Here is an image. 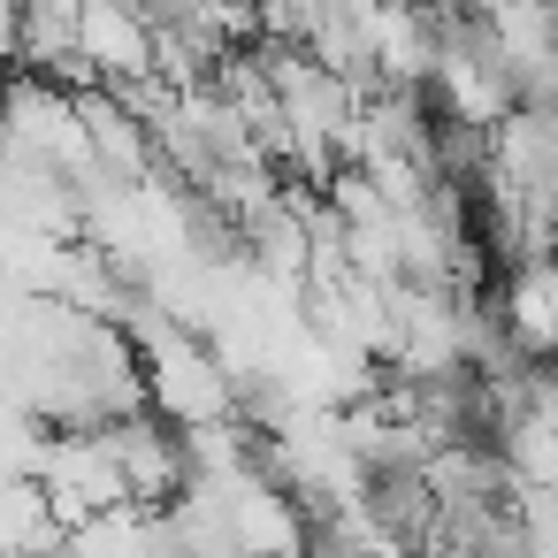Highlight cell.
<instances>
[{
	"label": "cell",
	"mask_w": 558,
	"mask_h": 558,
	"mask_svg": "<svg viewBox=\"0 0 558 558\" xmlns=\"http://www.w3.org/2000/svg\"><path fill=\"white\" fill-rule=\"evenodd\" d=\"M77 54H93V70L108 85H131L146 62H154V32L123 9V0H93L85 9V32H77Z\"/></svg>",
	"instance_id": "cell-1"
},
{
	"label": "cell",
	"mask_w": 558,
	"mask_h": 558,
	"mask_svg": "<svg viewBox=\"0 0 558 558\" xmlns=\"http://www.w3.org/2000/svg\"><path fill=\"white\" fill-rule=\"evenodd\" d=\"M512 329H520V344H535V352L558 344V268H527V276L512 283Z\"/></svg>",
	"instance_id": "cell-2"
}]
</instances>
